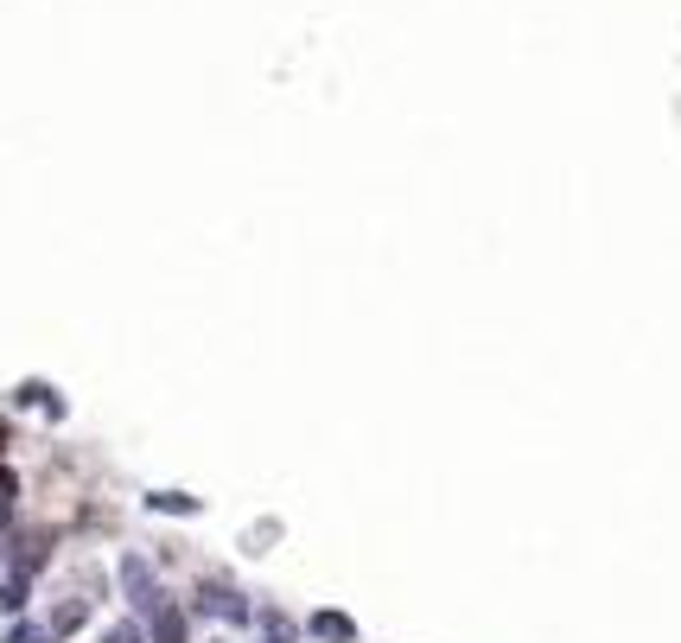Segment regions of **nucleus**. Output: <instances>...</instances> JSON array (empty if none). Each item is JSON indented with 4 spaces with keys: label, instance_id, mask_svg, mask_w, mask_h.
<instances>
[{
    "label": "nucleus",
    "instance_id": "obj_1",
    "mask_svg": "<svg viewBox=\"0 0 681 643\" xmlns=\"http://www.w3.org/2000/svg\"><path fill=\"white\" fill-rule=\"evenodd\" d=\"M121 586H128V599H134V612H160V580H153V567L141 561V554H128L121 561Z\"/></svg>",
    "mask_w": 681,
    "mask_h": 643
},
{
    "label": "nucleus",
    "instance_id": "obj_3",
    "mask_svg": "<svg viewBox=\"0 0 681 643\" xmlns=\"http://www.w3.org/2000/svg\"><path fill=\"white\" fill-rule=\"evenodd\" d=\"M312 631H319L325 643H351V637H357V624H351V618H338V612H319V618H312Z\"/></svg>",
    "mask_w": 681,
    "mask_h": 643
},
{
    "label": "nucleus",
    "instance_id": "obj_5",
    "mask_svg": "<svg viewBox=\"0 0 681 643\" xmlns=\"http://www.w3.org/2000/svg\"><path fill=\"white\" fill-rule=\"evenodd\" d=\"M0 605H7V612H20V605H26V573H13V580H7V593H0Z\"/></svg>",
    "mask_w": 681,
    "mask_h": 643
},
{
    "label": "nucleus",
    "instance_id": "obj_6",
    "mask_svg": "<svg viewBox=\"0 0 681 643\" xmlns=\"http://www.w3.org/2000/svg\"><path fill=\"white\" fill-rule=\"evenodd\" d=\"M7 643H51V631H39V624H20V631H13Z\"/></svg>",
    "mask_w": 681,
    "mask_h": 643
},
{
    "label": "nucleus",
    "instance_id": "obj_7",
    "mask_svg": "<svg viewBox=\"0 0 681 643\" xmlns=\"http://www.w3.org/2000/svg\"><path fill=\"white\" fill-rule=\"evenodd\" d=\"M102 643H141V631H134V624H115V631L102 637Z\"/></svg>",
    "mask_w": 681,
    "mask_h": 643
},
{
    "label": "nucleus",
    "instance_id": "obj_4",
    "mask_svg": "<svg viewBox=\"0 0 681 643\" xmlns=\"http://www.w3.org/2000/svg\"><path fill=\"white\" fill-rule=\"evenodd\" d=\"M185 637H191V631H185V618L160 605V612H153V643H185Z\"/></svg>",
    "mask_w": 681,
    "mask_h": 643
},
{
    "label": "nucleus",
    "instance_id": "obj_2",
    "mask_svg": "<svg viewBox=\"0 0 681 643\" xmlns=\"http://www.w3.org/2000/svg\"><path fill=\"white\" fill-rule=\"evenodd\" d=\"M204 612H217V618H230V624H242V618H249V605H242V593H236V586H204Z\"/></svg>",
    "mask_w": 681,
    "mask_h": 643
}]
</instances>
